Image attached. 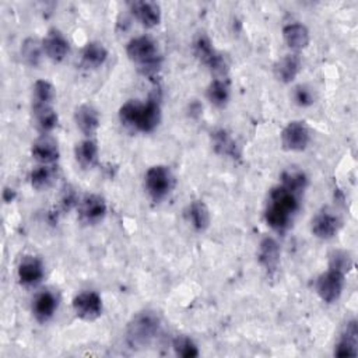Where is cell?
<instances>
[{
	"instance_id": "6da1fadb",
	"label": "cell",
	"mask_w": 358,
	"mask_h": 358,
	"mask_svg": "<svg viewBox=\"0 0 358 358\" xmlns=\"http://www.w3.org/2000/svg\"><path fill=\"white\" fill-rule=\"evenodd\" d=\"M122 125L140 132H152L161 121V107L157 97H151L146 104L129 101L119 110Z\"/></svg>"
},
{
	"instance_id": "7a4b0ae2",
	"label": "cell",
	"mask_w": 358,
	"mask_h": 358,
	"mask_svg": "<svg viewBox=\"0 0 358 358\" xmlns=\"http://www.w3.org/2000/svg\"><path fill=\"white\" fill-rule=\"evenodd\" d=\"M126 52L129 59L137 65L139 70L143 74H156L161 68L163 58L159 50L157 42L151 37L141 35L133 38L126 46Z\"/></svg>"
},
{
	"instance_id": "3957f363",
	"label": "cell",
	"mask_w": 358,
	"mask_h": 358,
	"mask_svg": "<svg viewBox=\"0 0 358 358\" xmlns=\"http://www.w3.org/2000/svg\"><path fill=\"white\" fill-rule=\"evenodd\" d=\"M160 330V318L155 312H140L128 325L126 340L132 348L148 347Z\"/></svg>"
},
{
	"instance_id": "277c9868",
	"label": "cell",
	"mask_w": 358,
	"mask_h": 358,
	"mask_svg": "<svg viewBox=\"0 0 358 358\" xmlns=\"http://www.w3.org/2000/svg\"><path fill=\"white\" fill-rule=\"evenodd\" d=\"M193 52L195 57L203 63L206 65L215 74H224L227 73V62L223 55H220L215 49L210 38L200 32L195 41H193Z\"/></svg>"
},
{
	"instance_id": "5b68a950",
	"label": "cell",
	"mask_w": 358,
	"mask_h": 358,
	"mask_svg": "<svg viewBox=\"0 0 358 358\" xmlns=\"http://www.w3.org/2000/svg\"><path fill=\"white\" fill-rule=\"evenodd\" d=\"M146 189L148 195L156 201L166 199L174 186V175L170 168L164 166L151 167L144 178Z\"/></svg>"
},
{
	"instance_id": "8992f818",
	"label": "cell",
	"mask_w": 358,
	"mask_h": 358,
	"mask_svg": "<svg viewBox=\"0 0 358 358\" xmlns=\"http://www.w3.org/2000/svg\"><path fill=\"white\" fill-rule=\"evenodd\" d=\"M311 133L305 122H290L281 132V144L287 151H302L308 147Z\"/></svg>"
},
{
	"instance_id": "52a82bcc",
	"label": "cell",
	"mask_w": 358,
	"mask_h": 358,
	"mask_svg": "<svg viewBox=\"0 0 358 358\" xmlns=\"http://www.w3.org/2000/svg\"><path fill=\"white\" fill-rule=\"evenodd\" d=\"M344 288V275L329 269L317 280V292L322 301L332 304L337 301Z\"/></svg>"
},
{
	"instance_id": "ba28073f",
	"label": "cell",
	"mask_w": 358,
	"mask_h": 358,
	"mask_svg": "<svg viewBox=\"0 0 358 358\" xmlns=\"http://www.w3.org/2000/svg\"><path fill=\"white\" fill-rule=\"evenodd\" d=\"M73 310L83 321H94L102 314V299L94 291H84L74 297Z\"/></svg>"
},
{
	"instance_id": "9c48e42d",
	"label": "cell",
	"mask_w": 358,
	"mask_h": 358,
	"mask_svg": "<svg viewBox=\"0 0 358 358\" xmlns=\"http://www.w3.org/2000/svg\"><path fill=\"white\" fill-rule=\"evenodd\" d=\"M80 220L86 224H98L107 215V203L98 195H86L79 201Z\"/></svg>"
},
{
	"instance_id": "30bf717a",
	"label": "cell",
	"mask_w": 358,
	"mask_h": 358,
	"mask_svg": "<svg viewBox=\"0 0 358 358\" xmlns=\"http://www.w3.org/2000/svg\"><path fill=\"white\" fill-rule=\"evenodd\" d=\"M69 41L58 30H50L42 41V49L49 59L55 62L63 61L69 54Z\"/></svg>"
},
{
	"instance_id": "8fae6325",
	"label": "cell",
	"mask_w": 358,
	"mask_h": 358,
	"mask_svg": "<svg viewBox=\"0 0 358 358\" xmlns=\"http://www.w3.org/2000/svg\"><path fill=\"white\" fill-rule=\"evenodd\" d=\"M341 228V220L330 213L321 212L312 221V232L319 239H332Z\"/></svg>"
},
{
	"instance_id": "7c38bea8",
	"label": "cell",
	"mask_w": 358,
	"mask_h": 358,
	"mask_svg": "<svg viewBox=\"0 0 358 358\" xmlns=\"http://www.w3.org/2000/svg\"><path fill=\"white\" fill-rule=\"evenodd\" d=\"M32 157L39 161L41 164H52L58 161L59 159V147L58 143L49 136H42L39 137L31 148Z\"/></svg>"
},
{
	"instance_id": "4fadbf2b",
	"label": "cell",
	"mask_w": 358,
	"mask_h": 358,
	"mask_svg": "<svg viewBox=\"0 0 358 358\" xmlns=\"http://www.w3.org/2000/svg\"><path fill=\"white\" fill-rule=\"evenodd\" d=\"M259 263L268 273H275L280 263V246L276 239L266 237L259 245Z\"/></svg>"
},
{
	"instance_id": "5bb4252c",
	"label": "cell",
	"mask_w": 358,
	"mask_h": 358,
	"mask_svg": "<svg viewBox=\"0 0 358 358\" xmlns=\"http://www.w3.org/2000/svg\"><path fill=\"white\" fill-rule=\"evenodd\" d=\"M270 203L272 206L286 212L290 216H294L295 212L299 208V201H298V195L291 192L290 189H287L286 186L280 185L272 189L270 192Z\"/></svg>"
},
{
	"instance_id": "9a60e30c",
	"label": "cell",
	"mask_w": 358,
	"mask_h": 358,
	"mask_svg": "<svg viewBox=\"0 0 358 358\" xmlns=\"http://www.w3.org/2000/svg\"><path fill=\"white\" fill-rule=\"evenodd\" d=\"M130 10L144 27H156L161 21V9L155 2H135L130 5Z\"/></svg>"
},
{
	"instance_id": "2e32d148",
	"label": "cell",
	"mask_w": 358,
	"mask_h": 358,
	"mask_svg": "<svg viewBox=\"0 0 358 358\" xmlns=\"http://www.w3.org/2000/svg\"><path fill=\"white\" fill-rule=\"evenodd\" d=\"M357 344H358V329L357 322L351 321L346 325L339 343L335 347L336 357H357Z\"/></svg>"
},
{
	"instance_id": "e0dca14e",
	"label": "cell",
	"mask_w": 358,
	"mask_h": 358,
	"mask_svg": "<svg viewBox=\"0 0 358 358\" xmlns=\"http://www.w3.org/2000/svg\"><path fill=\"white\" fill-rule=\"evenodd\" d=\"M74 121L80 132L88 137L95 135V132L99 128L98 111L90 104H83L76 110Z\"/></svg>"
},
{
	"instance_id": "ac0fdd59",
	"label": "cell",
	"mask_w": 358,
	"mask_h": 358,
	"mask_svg": "<svg viewBox=\"0 0 358 358\" xmlns=\"http://www.w3.org/2000/svg\"><path fill=\"white\" fill-rule=\"evenodd\" d=\"M57 308H58V299L52 292H49V291H43V292L38 294L32 304L34 317L39 322L49 321L54 317Z\"/></svg>"
},
{
	"instance_id": "d6986e66",
	"label": "cell",
	"mask_w": 358,
	"mask_h": 358,
	"mask_svg": "<svg viewBox=\"0 0 358 358\" xmlns=\"http://www.w3.org/2000/svg\"><path fill=\"white\" fill-rule=\"evenodd\" d=\"M283 38L291 49L301 50L310 43V31L301 23H291L283 28Z\"/></svg>"
},
{
	"instance_id": "ffe728a7",
	"label": "cell",
	"mask_w": 358,
	"mask_h": 358,
	"mask_svg": "<svg viewBox=\"0 0 358 358\" xmlns=\"http://www.w3.org/2000/svg\"><path fill=\"white\" fill-rule=\"evenodd\" d=\"M301 70V58L297 54H290L281 58L275 66V74L281 83H291Z\"/></svg>"
},
{
	"instance_id": "44dd1931",
	"label": "cell",
	"mask_w": 358,
	"mask_h": 358,
	"mask_svg": "<svg viewBox=\"0 0 358 358\" xmlns=\"http://www.w3.org/2000/svg\"><path fill=\"white\" fill-rule=\"evenodd\" d=\"M19 280L24 286H35L43 277V268L42 263L35 258L24 259L17 270Z\"/></svg>"
},
{
	"instance_id": "7402d4cb",
	"label": "cell",
	"mask_w": 358,
	"mask_h": 358,
	"mask_svg": "<svg viewBox=\"0 0 358 358\" xmlns=\"http://www.w3.org/2000/svg\"><path fill=\"white\" fill-rule=\"evenodd\" d=\"M107 58H108V50L101 42H88L84 46L81 54L83 63L91 69H97L101 65H104Z\"/></svg>"
},
{
	"instance_id": "603a6c76",
	"label": "cell",
	"mask_w": 358,
	"mask_h": 358,
	"mask_svg": "<svg viewBox=\"0 0 358 358\" xmlns=\"http://www.w3.org/2000/svg\"><path fill=\"white\" fill-rule=\"evenodd\" d=\"M188 219L192 227L197 231L208 230V227L210 226V212L201 200H195L190 203L188 210Z\"/></svg>"
},
{
	"instance_id": "cb8c5ba5",
	"label": "cell",
	"mask_w": 358,
	"mask_h": 358,
	"mask_svg": "<svg viewBox=\"0 0 358 358\" xmlns=\"http://www.w3.org/2000/svg\"><path fill=\"white\" fill-rule=\"evenodd\" d=\"M37 128L46 133L54 130L58 125V114L50 106H34L32 107Z\"/></svg>"
},
{
	"instance_id": "d4e9b609",
	"label": "cell",
	"mask_w": 358,
	"mask_h": 358,
	"mask_svg": "<svg viewBox=\"0 0 358 358\" xmlns=\"http://www.w3.org/2000/svg\"><path fill=\"white\" fill-rule=\"evenodd\" d=\"M213 144L217 152L221 156L231 157V159H239L241 151L235 140L226 132V130H217L213 133Z\"/></svg>"
},
{
	"instance_id": "484cf974",
	"label": "cell",
	"mask_w": 358,
	"mask_h": 358,
	"mask_svg": "<svg viewBox=\"0 0 358 358\" xmlns=\"http://www.w3.org/2000/svg\"><path fill=\"white\" fill-rule=\"evenodd\" d=\"M74 156H76L77 163L83 168H90V167L95 166V163L98 160V146H97V143L91 139L83 140L81 143H79L76 146Z\"/></svg>"
},
{
	"instance_id": "4316f807",
	"label": "cell",
	"mask_w": 358,
	"mask_h": 358,
	"mask_svg": "<svg viewBox=\"0 0 358 358\" xmlns=\"http://www.w3.org/2000/svg\"><path fill=\"white\" fill-rule=\"evenodd\" d=\"M208 98L213 106L221 108L230 99V86L223 79H216L210 83L208 88Z\"/></svg>"
},
{
	"instance_id": "83f0119b",
	"label": "cell",
	"mask_w": 358,
	"mask_h": 358,
	"mask_svg": "<svg viewBox=\"0 0 358 358\" xmlns=\"http://www.w3.org/2000/svg\"><path fill=\"white\" fill-rule=\"evenodd\" d=\"M55 177H57V172L52 167L41 166V167H37L35 170H32L30 179H31V185L34 189L45 190L52 186V183L55 182Z\"/></svg>"
},
{
	"instance_id": "f1b7e54d",
	"label": "cell",
	"mask_w": 358,
	"mask_h": 358,
	"mask_svg": "<svg viewBox=\"0 0 358 358\" xmlns=\"http://www.w3.org/2000/svg\"><path fill=\"white\" fill-rule=\"evenodd\" d=\"M291 219H292V216H290V215H287L286 212H283V210H280V209L272 206V204H269L266 212H265V220H266V223H268L273 230H276V231H279V232H281V231H284V230L288 228Z\"/></svg>"
},
{
	"instance_id": "f546056e",
	"label": "cell",
	"mask_w": 358,
	"mask_h": 358,
	"mask_svg": "<svg viewBox=\"0 0 358 358\" xmlns=\"http://www.w3.org/2000/svg\"><path fill=\"white\" fill-rule=\"evenodd\" d=\"M55 98V88L46 80H37L34 84V106H50Z\"/></svg>"
},
{
	"instance_id": "4dcf8cb0",
	"label": "cell",
	"mask_w": 358,
	"mask_h": 358,
	"mask_svg": "<svg viewBox=\"0 0 358 358\" xmlns=\"http://www.w3.org/2000/svg\"><path fill=\"white\" fill-rule=\"evenodd\" d=\"M283 186L290 189L291 192L297 193L298 196L305 190L306 185H308V179H306L305 174L301 171H287L281 177Z\"/></svg>"
},
{
	"instance_id": "1f68e13d",
	"label": "cell",
	"mask_w": 358,
	"mask_h": 358,
	"mask_svg": "<svg viewBox=\"0 0 358 358\" xmlns=\"http://www.w3.org/2000/svg\"><path fill=\"white\" fill-rule=\"evenodd\" d=\"M174 351L178 357L182 358H195L199 355V350L197 346L193 343V340H190L186 336H178L175 337L174 343H172Z\"/></svg>"
},
{
	"instance_id": "d6a6232c",
	"label": "cell",
	"mask_w": 358,
	"mask_h": 358,
	"mask_svg": "<svg viewBox=\"0 0 358 358\" xmlns=\"http://www.w3.org/2000/svg\"><path fill=\"white\" fill-rule=\"evenodd\" d=\"M292 99L299 107H310L315 102L314 90L308 86H297L292 91Z\"/></svg>"
},
{
	"instance_id": "836d02e7",
	"label": "cell",
	"mask_w": 358,
	"mask_h": 358,
	"mask_svg": "<svg viewBox=\"0 0 358 358\" xmlns=\"http://www.w3.org/2000/svg\"><path fill=\"white\" fill-rule=\"evenodd\" d=\"M352 268V261L351 258L348 257V255L346 252H335L332 257H330V265H329V269L332 270H336L341 275H346L351 270Z\"/></svg>"
},
{
	"instance_id": "e575fe53",
	"label": "cell",
	"mask_w": 358,
	"mask_h": 358,
	"mask_svg": "<svg viewBox=\"0 0 358 358\" xmlns=\"http://www.w3.org/2000/svg\"><path fill=\"white\" fill-rule=\"evenodd\" d=\"M41 49H42V45H39L38 41L27 39L23 45V49H21L24 61L30 65H34V66L38 65L39 58H41Z\"/></svg>"
},
{
	"instance_id": "d590c367",
	"label": "cell",
	"mask_w": 358,
	"mask_h": 358,
	"mask_svg": "<svg viewBox=\"0 0 358 358\" xmlns=\"http://www.w3.org/2000/svg\"><path fill=\"white\" fill-rule=\"evenodd\" d=\"M76 204H79V197H77V193L74 189H72L70 186H66L62 192V196H61V208L62 210L65 212H69L72 210Z\"/></svg>"
},
{
	"instance_id": "8d00e7d4",
	"label": "cell",
	"mask_w": 358,
	"mask_h": 358,
	"mask_svg": "<svg viewBox=\"0 0 358 358\" xmlns=\"http://www.w3.org/2000/svg\"><path fill=\"white\" fill-rule=\"evenodd\" d=\"M14 199H16V190L12 189V188H5V190H3V200L6 203H10Z\"/></svg>"
}]
</instances>
